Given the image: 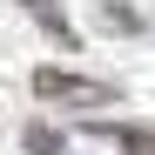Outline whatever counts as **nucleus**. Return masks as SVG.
<instances>
[{
    "instance_id": "4",
    "label": "nucleus",
    "mask_w": 155,
    "mask_h": 155,
    "mask_svg": "<svg viewBox=\"0 0 155 155\" xmlns=\"http://www.w3.org/2000/svg\"><path fill=\"white\" fill-rule=\"evenodd\" d=\"M20 142H27V155H61V148H68V135H61V128H47V121H27V128H20Z\"/></svg>"
},
{
    "instance_id": "3",
    "label": "nucleus",
    "mask_w": 155,
    "mask_h": 155,
    "mask_svg": "<svg viewBox=\"0 0 155 155\" xmlns=\"http://www.w3.org/2000/svg\"><path fill=\"white\" fill-rule=\"evenodd\" d=\"M20 7H27V20H34L47 41H61L68 54L81 47V34H74V20H68V7H61V0H20Z\"/></svg>"
},
{
    "instance_id": "2",
    "label": "nucleus",
    "mask_w": 155,
    "mask_h": 155,
    "mask_svg": "<svg viewBox=\"0 0 155 155\" xmlns=\"http://www.w3.org/2000/svg\"><path fill=\"white\" fill-rule=\"evenodd\" d=\"M88 148H108V155H155V128H128V121H88L81 128Z\"/></svg>"
},
{
    "instance_id": "1",
    "label": "nucleus",
    "mask_w": 155,
    "mask_h": 155,
    "mask_svg": "<svg viewBox=\"0 0 155 155\" xmlns=\"http://www.w3.org/2000/svg\"><path fill=\"white\" fill-rule=\"evenodd\" d=\"M34 94L61 101V108H108L115 101L108 81H88V74H68V68H34Z\"/></svg>"
},
{
    "instance_id": "5",
    "label": "nucleus",
    "mask_w": 155,
    "mask_h": 155,
    "mask_svg": "<svg viewBox=\"0 0 155 155\" xmlns=\"http://www.w3.org/2000/svg\"><path fill=\"white\" fill-rule=\"evenodd\" d=\"M101 27H108V34H142V14L121 7V0H101Z\"/></svg>"
}]
</instances>
